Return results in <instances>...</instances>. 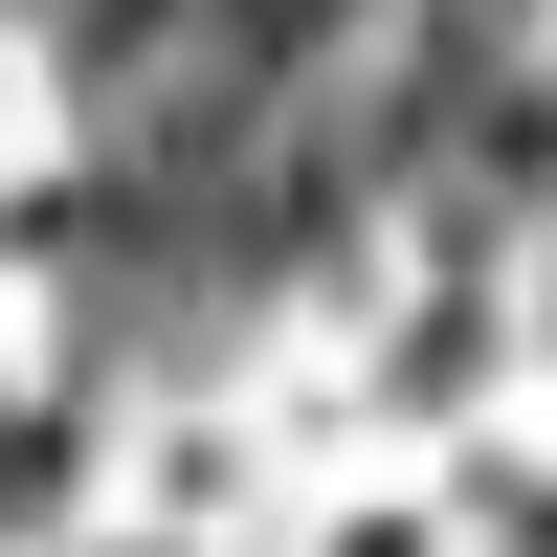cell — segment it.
I'll list each match as a JSON object with an SVG mask.
<instances>
[{
  "label": "cell",
  "mask_w": 557,
  "mask_h": 557,
  "mask_svg": "<svg viewBox=\"0 0 557 557\" xmlns=\"http://www.w3.org/2000/svg\"><path fill=\"white\" fill-rule=\"evenodd\" d=\"M89 491V401H0V535H45Z\"/></svg>",
  "instance_id": "obj_1"
},
{
  "label": "cell",
  "mask_w": 557,
  "mask_h": 557,
  "mask_svg": "<svg viewBox=\"0 0 557 557\" xmlns=\"http://www.w3.org/2000/svg\"><path fill=\"white\" fill-rule=\"evenodd\" d=\"M335 557H424V535H335Z\"/></svg>",
  "instance_id": "obj_2"
}]
</instances>
